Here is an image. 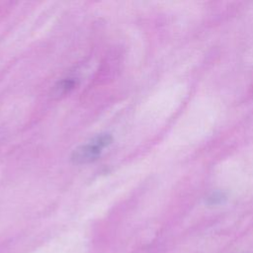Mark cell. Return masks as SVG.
Here are the masks:
<instances>
[{
    "instance_id": "cell-2",
    "label": "cell",
    "mask_w": 253,
    "mask_h": 253,
    "mask_svg": "<svg viewBox=\"0 0 253 253\" xmlns=\"http://www.w3.org/2000/svg\"><path fill=\"white\" fill-rule=\"evenodd\" d=\"M223 200H224V197L221 194L214 193L211 197H209V204H211V205H217V204L222 203Z\"/></svg>"
},
{
    "instance_id": "cell-1",
    "label": "cell",
    "mask_w": 253,
    "mask_h": 253,
    "mask_svg": "<svg viewBox=\"0 0 253 253\" xmlns=\"http://www.w3.org/2000/svg\"><path fill=\"white\" fill-rule=\"evenodd\" d=\"M112 141L109 133H100L93 137L90 141L80 145L74 149L71 159L76 164H85L96 160L103 149L108 146Z\"/></svg>"
}]
</instances>
